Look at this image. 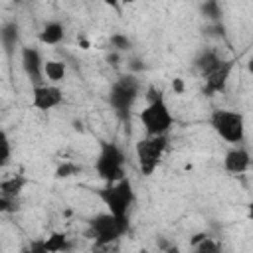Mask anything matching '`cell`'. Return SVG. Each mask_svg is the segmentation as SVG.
<instances>
[{"label":"cell","instance_id":"6da1fadb","mask_svg":"<svg viewBox=\"0 0 253 253\" xmlns=\"http://www.w3.org/2000/svg\"><path fill=\"white\" fill-rule=\"evenodd\" d=\"M95 192L99 200L105 204L109 213H113L119 219H128V211L134 204V190H132V182L126 176L115 184H105Z\"/></svg>","mask_w":253,"mask_h":253},{"label":"cell","instance_id":"7a4b0ae2","mask_svg":"<svg viewBox=\"0 0 253 253\" xmlns=\"http://www.w3.org/2000/svg\"><path fill=\"white\" fill-rule=\"evenodd\" d=\"M125 164H126V156L121 150V146L115 144V142H109V140H101L99 154L95 158L97 176L105 184H115V182H119L126 176L125 174Z\"/></svg>","mask_w":253,"mask_h":253},{"label":"cell","instance_id":"3957f363","mask_svg":"<svg viewBox=\"0 0 253 253\" xmlns=\"http://www.w3.org/2000/svg\"><path fill=\"white\" fill-rule=\"evenodd\" d=\"M210 126L215 130V134L221 140L233 146H239L245 140V117L239 111L213 109L210 115Z\"/></svg>","mask_w":253,"mask_h":253},{"label":"cell","instance_id":"277c9868","mask_svg":"<svg viewBox=\"0 0 253 253\" xmlns=\"http://www.w3.org/2000/svg\"><path fill=\"white\" fill-rule=\"evenodd\" d=\"M128 229V219H119L109 211H101L87 221V235L95 245H115Z\"/></svg>","mask_w":253,"mask_h":253},{"label":"cell","instance_id":"5b68a950","mask_svg":"<svg viewBox=\"0 0 253 253\" xmlns=\"http://www.w3.org/2000/svg\"><path fill=\"white\" fill-rule=\"evenodd\" d=\"M138 93H140V81L136 79V75H132V73L121 75V77L111 85V91H109V105L113 107V111H115L121 119H128L130 109H132V105H134Z\"/></svg>","mask_w":253,"mask_h":253},{"label":"cell","instance_id":"8992f818","mask_svg":"<svg viewBox=\"0 0 253 253\" xmlns=\"http://www.w3.org/2000/svg\"><path fill=\"white\" fill-rule=\"evenodd\" d=\"M138 119H140V125L146 136H166L170 128L174 126V117L170 113L166 99L146 105L138 113Z\"/></svg>","mask_w":253,"mask_h":253},{"label":"cell","instance_id":"52a82bcc","mask_svg":"<svg viewBox=\"0 0 253 253\" xmlns=\"http://www.w3.org/2000/svg\"><path fill=\"white\" fill-rule=\"evenodd\" d=\"M166 148H168V134L166 136H144L136 142L134 154L138 160V168L144 176H150L158 168Z\"/></svg>","mask_w":253,"mask_h":253},{"label":"cell","instance_id":"ba28073f","mask_svg":"<svg viewBox=\"0 0 253 253\" xmlns=\"http://www.w3.org/2000/svg\"><path fill=\"white\" fill-rule=\"evenodd\" d=\"M235 67V59H223L217 67H213L210 73L204 75V95L206 97H213L217 93H223L229 81V75Z\"/></svg>","mask_w":253,"mask_h":253},{"label":"cell","instance_id":"9c48e42d","mask_svg":"<svg viewBox=\"0 0 253 253\" xmlns=\"http://www.w3.org/2000/svg\"><path fill=\"white\" fill-rule=\"evenodd\" d=\"M20 61H22L24 73L28 75V79L32 81L34 87L47 83L45 81V75H43V63H45V59L42 57V53H40L38 47L24 45L22 51H20Z\"/></svg>","mask_w":253,"mask_h":253},{"label":"cell","instance_id":"30bf717a","mask_svg":"<svg viewBox=\"0 0 253 253\" xmlns=\"http://www.w3.org/2000/svg\"><path fill=\"white\" fill-rule=\"evenodd\" d=\"M63 103V91L59 85L43 83L32 87V107L38 111H51Z\"/></svg>","mask_w":253,"mask_h":253},{"label":"cell","instance_id":"8fae6325","mask_svg":"<svg viewBox=\"0 0 253 253\" xmlns=\"http://www.w3.org/2000/svg\"><path fill=\"white\" fill-rule=\"evenodd\" d=\"M249 166H251V154L243 144L229 148L223 156V170L229 174H243L249 170Z\"/></svg>","mask_w":253,"mask_h":253},{"label":"cell","instance_id":"7c38bea8","mask_svg":"<svg viewBox=\"0 0 253 253\" xmlns=\"http://www.w3.org/2000/svg\"><path fill=\"white\" fill-rule=\"evenodd\" d=\"M63 38H65V28L57 20L45 22L43 28H42V32L38 34V40L42 43H45V45H57V43L63 42Z\"/></svg>","mask_w":253,"mask_h":253},{"label":"cell","instance_id":"4fadbf2b","mask_svg":"<svg viewBox=\"0 0 253 253\" xmlns=\"http://www.w3.org/2000/svg\"><path fill=\"white\" fill-rule=\"evenodd\" d=\"M20 42V26L18 22L10 20V22H4L2 28H0V43L6 51V55H12L16 45Z\"/></svg>","mask_w":253,"mask_h":253},{"label":"cell","instance_id":"5bb4252c","mask_svg":"<svg viewBox=\"0 0 253 253\" xmlns=\"http://www.w3.org/2000/svg\"><path fill=\"white\" fill-rule=\"evenodd\" d=\"M223 59H225V57H223V55H219V51H217V49L206 47V49H202V51L196 55L194 65H196V69H198V71L202 73V77H204V75H206V73H210L213 67H217Z\"/></svg>","mask_w":253,"mask_h":253},{"label":"cell","instance_id":"9a60e30c","mask_svg":"<svg viewBox=\"0 0 253 253\" xmlns=\"http://www.w3.org/2000/svg\"><path fill=\"white\" fill-rule=\"evenodd\" d=\"M26 184H28V178L22 176V174L4 178V180L0 182V196H2V198H12V200H20V196H22Z\"/></svg>","mask_w":253,"mask_h":253},{"label":"cell","instance_id":"2e32d148","mask_svg":"<svg viewBox=\"0 0 253 253\" xmlns=\"http://www.w3.org/2000/svg\"><path fill=\"white\" fill-rule=\"evenodd\" d=\"M65 73H67L65 61H61V59H45V63H43V75H45L47 83L57 85L59 81L65 79Z\"/></svg>","mask_w":253,"mask_h":253},{"label":"cell","instance_id":"e0dca14e","mask_svg":"<svg viewBox=\"0 0 253 253\" xmlns=\"http://www.w3.org/2000/svg\"><path fill=\"white\" fill-rule=\"evenodd\" d=\"M45 239V247L49 253H65L69 249V237L61 231H51Z\"/></svg>","mask_w":253,"mask_h":253},{"label":"cell","instance_id":"ac0fdd59","mask_svg":"<svg viewBox=\"0 0 253 253\" xmlns=\"http://www.w3.org/2000/svg\"><path fill=\"white\" fill-rule=\"evenodd\" d=\"M200 14H202V16H204L208 22H211V24H217V22H221L223 10H221V6H219L217 2H213V0H208V2L200 4Z\"/></svg>","mask_w":253,"mask_h":253},{"label":"cell","instance_id":"d6986e66","mask_svg":"<svg viewBox=\"0 0 253 253\" xmlns=\"http://www.w3.org/2000/svg\"><path fill=\"white\" fill-rule=\"evenodd\" d=\"M190 253H221V245L217 243V239H213L211 235L206 237L202 243L190 247Z\"/></svg>","mask_w":253,"mask_h":253},{"label":"cell","instance_id":"ffe728a7","mask_svg":"<svg viewBox=\"0 0 253 253\" xmlns=\"http://www.w3.org/2000/svg\"><path fill=\"white\" fill-rule=\"evenodd\" d=\"M109 43H111V49L117 51V53H121V51H128V49L132 47L130 38H126L125 34H113L111 40H109Z\"/></svg>","mask_w":253,"mask_h":253},{"label":"cell","instance_id":"44dd1931","mask_svg":"<svg viewBox=\"0 0 253 253\" xmlns=\"http://www.w3.org/2000/svg\"><path fill=\"white\" fill-rule=\"evenodd\" d=\"M81 172V166H77L75 162H61L57 168H55V178H71V176H77Z\"/></svg>","mask_w":253,"mask_h":253},{"label":"cell","instance_id":"7402d4cb","mask_svg":"<svg viewBox=\"0 0 253 253\" xmlns=\"http://www.w3.org/2000/svg\"><path fill=\"white\" fill-rule=\"evenodd\" d=\"M10 156H12V144H10L8 134L2 132V134H0V166H2V168L8 166Z\"/></svg>","mask_w":253,"mask_h":253},{"label":"cell","instance_id":"603a6c76","mask_svg":"<svg viewBox=\"0 0 253 253\" xmlns=\"http://www.w3.org/2000/svg\"><path fill=\"white\" fill-rule=\"evenodd\" d=\"M162 99H164V93H162L156 85H148V87H146V91H144V101H146V105L158 103V101H162Z\"/></svg>","mask_w":253,"mask_h":253},{"label":"cell","instance_id":"cb8c5ba5","mask_svg":"<svg viewBox=\"0 0 253 253\" xmlns=\"http://www.w3.org/2000/svg\"><path fill=\"white\" fill-rule=\"evenodd\" d=\"M20 210V200H12V198H2L0 196V211L2 213H16Z\"/></svg>","mask_w":253,"mask_h":253},{"label":"cell","instance_id":"d4e9b609","mask_svg":"<svg viewBox=\"0 0 253 253\" xmlns=\"http://www.w3.org/2000/svg\"><path fill=\"white\" fill-rule=\"evenodd\" d=\"M28 247H30V251H32V253H49V251H47V247H45V239H43V237L32 239V241L28 243Z\"/></svg>","mask_w":253,"mask_h":253},{"label":"cell","instance_id":"484cf974","mask_svg":"<svg viewBox=\"0 0 253 253\" xmlns=\"http://www.w3.org/2000/svg\"><path fill=\"white\" fill-rule=\"evenodd\" d=\"M206 237H210V233H206V231H198V233H194V235L190 237V247H194V245L202 243Z\"/></svg>","mask_w":253,"mask_h":253},{"label":"cell","instance_id":"4316f807","mask_svg":"<svg viewBox=\"0 0 253 253\" xmlns=\"http://www.w3.org/2000/svg\"><path fill=\"white\" fill-rule=\"evenodd\" d=\"M128 67H130V73L134 75V71H140V69H144V63H142L140 59H132Z\"/></svg>","mask_w":253,"mask_h":253},{"label":"cell","instance_id":"83f0119b","mask_svg":"<svg viewBox=\"0 0 253 253\" xmlns=\"http://www.w3.org/2000/svg\"><path fill=\"white\" fill-rule=\"evenodd\" d=\"M156 245H158V247H160V251L164 253V251H166V249H168L172 243H170V241H166L164 237H158V239H156Z\"/></svg>","mask_w":253,"mask_h":253},{"label":"cell","instance_id":"f1b7e54d","mask_svg":"<svg viewBox=\"0 0 253 253\" xmlns=\"http://www.w3.org/2000/svg\"><path fill=\"white\" fill-rule=\"evenodd\" d=\"M172 89H174L176 93H184V83H182V79H174V81H172Z\"/></svg>","mask_w":253,"mask_h":253},{"label":"cell","instance_id":"f546056e","mask_svg":"<svg viewBox=\"0 0 253 253\" xmlns=\"http://www.w3.org/2000/svg\"><path fill=\"white\" fill-rule=\"evenodd\" d=\"M107 61L113 63V65H117V61H119V53H117V51H111V53L107 55Z\"/></svg>","mask_w":253,"mask_h":253},{"label":"cell","instance_id":"4dcf8cb0","mask_svg":"<svg viewBox=\"0 0 253 253\" xmlns=\"http://www.w3.org/2000/svg\"><path fill=\"white\" fill-rule=\"evenodd\" d=\"M247 217L253 221V198L249 200V204H247Z\"/></svg>","mask_w":253,"mask_h":253},{"label":"cell","instance_id":"1f68e13d","mask_svg":"<svg viewBox=\"0 0 253 253\" xmlns=\"http://www.w3.org/2000/svg\"><path fill=\"white\" fill-rule=\"evenodd\" d=\"M164 253H182V251H180V247H178V245H174V243H172Z\"/></svg>","mask_w":253,"mask_h":253},{"label":"cell","instance_id":"d6a6232c","mask_svg":"<svg viewBox=\"0 0 253 253\" xmlns=\"http://www.w3.org/2000/svg\"><path fill=\"white\" fill-rule=\"evenodd\" d=\"M247 69H249V73L253 75V59H249V61H247Z\"/></svg>","mask_w":253,"mask_h":253},{"label":"cell","instance_id":"836d02e7","mask_svg":"<svg viewBox=\"0 0 253 253\" xmlns=\"http://www.w3.org/2000/svg\"><path fill=\"white\" fill-rule=\"evenodd\" d=\"M20 253H32V251H30V247L26 245V247H22V251H20Z\"/></svg>","mask_w":253,"mask_h":253}]
</instances>
